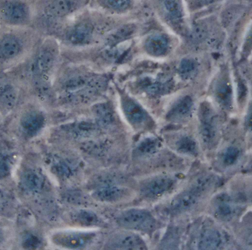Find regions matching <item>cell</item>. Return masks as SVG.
I'll list each match as a JSON object with an SVG mask.
<instances>
[{
  "instance_id": "obj_5",
  "label": "cell",
  "mask_w": 252,
  "mask_h": 250,
  "mask_svg": "<svg viewBox=\"0 0 252 250\" xmlns=\"http://www.w3.org/2000/svg\"><path fill=\"white\" fill-rule=\"evenodd\" d=\"M87 0H46L41 7V16L47 20L65 19L84 7Z\"/></svg>"
},
{
  "instance_id": "obj_16",
  "label": "cell",
  "mask_w": 252,
  "mask_h": 250,
  "mask_svg": "<svg viewBox=\"0 0 252 250\" xmlns=\"http://www.w3.org/2000/svg\"><path fill=\"white\" fill-rule=\"evenodd\" d=\"M145 51L150 56L161 58L167 56L170 44L168 37L161 33H154L147 37L144 44Z\"/></svg>"
},
{
  "instance_id": "obj_21",
  "label": "cell",
  "mask_w": 252,
  "mask_h": 250,
  "mask_svg": "<svg viewBox=\"0 0 252 250\" xmlns=\"http://www.w3.org/2000/svg\"><path fill=\"white\" fill-rule=\"evenodd\" d=\"M21 185L22 188L28 193H39L44 188V177L38 171L28 170L22 175Z\"/></svg>"
},
{
  "instance_id": "obj_2",
  "label": "cell",
  "mask_w": 252,
  "mask_h": 250,
  "mask_svg": "<svg viewBox=\"0 0 252 250\" xmlns=\"http://www.w3.org/2000/svg\"><path fill=\"white\" fill-rule=\"evenodd\" d=\"M120 227L127 230L151 233L158 227V221L149 211L139 208H132L121 212L116 217Z\"/></svg>"
},
{
  "instance_id": "obj_31",
  "label": "cell",
  "mask_w": 252,
  "mask_h": 250,
  "mask_svg": "<svg viewBox=\"0 0 252 250\" xmlns=\"http://www.w3.org/2000/svg\"><path fill=\"white\" fill-rule=\"evenodd\" d=\"M218 101L224 106L229 107L232 103V88L230 84L227 81H222L218 85L216 92Z\"/></svg>"
},
{
  "instance_id": "obj_35",
  "label": "cell",
  "mask_w": 252,
  "mask_h": 250,
  "mask_svg": "<svg viewBox=\"0 0 252 250\" xmlns=\"http://www.w3.org/2000/svg\"><path fill=\"white\" fill-rule=\"evenodd\" d=\"M207 35V31L203 25H197L192 28L190 32L189 38L195 41H201L205 38Z\"/></svg>"
},
{
  "instance_id": "obj_29",
  "label": "cell",
  "mask_w": 252,
  "mask_h": 250,
  "mask_svg": "<svg viewBox=\"0 0 252 250\" xmlns=\"http://www.w3.org/2000/svg\"><path fill=\"white\" fill-rule=\"evenodd\" d=\"M76 165L69 162L67 159L56 160L53 165V171L61 178H69L75 174Z\"/></svg>"
},
{
  "instance_id": "obj_14",
  "label": "cell",
  "mask_w": 252,
  "mask_h": 250,
  "mask_svg": "<svg viewBox=\"0 0 252 250\" xmlns=\"http://www.w3.org/2000/svg\"><path fill=\"white\" fill-rule=\"evenodd\" d=\"M45 124V117L38 111H29L22 115L20 120V128L24 134L34 137L41 131Z\"/></svg>"
},
{
  "instance_id": "obj_22",
  "label": "cell",
  "mask_w": 252,
  "mask_h": 250,
  "mask_svg": "<svg viewBox=\"0 0 252 250\" xmlns=\"http://www.w3.org/2000/svg\"><path fill=\"white\" fill-rule=\"evenodd\" d=\"M22 50V41L15 35H4L0 40V56L3 59H14L19 55Z\"/></svg>"
},
{
  "instance_id": "obj_9",
  "label": "cell",
  "mask_w": 252,
  "mask_h": 250,
  "mask_svg": "<svg viewBox=\"0 0 252 250\" xmlns=\"http://www.w3.org/2000/svg\"><path fill=\"white\" fill-rule=\"evenodd\" d=\"M105 248L112 250H143L146 249L147 246L145 241L139 235L126 230L111 236Z\"/></svg>"
},
{
  "instance_id": "obj_4",
  "label": "cell",
  "mask_w": 252,
  "mask_h": 250,
  "mask_svg": "<svg viewBox=\"0 0 252 250\" xmlns=\"http://www.w3.org/2000/svg\"><path fill=\"white\" fill-rule=\"evenodd\" d=\"M120 103L126 121L134 129L144 130L154 126V121L151 115L134 99L121 93Z\"/></svg>"
},
{
  "instance_id": "obj_42",
  "label": "cell",
  "mask_w": 252,
  "mask_h": 250,
  "mask_svg": "<svg viewBox=\"0 0 252 250\" xmlns=\"http://www.w3.org/2000/svg\"><path fill=\"white\" fill-rule=\"evenodd\" d=\"M1 236H2V235H1V231H0V240H1Z\"/></svg>"
},
{
  "instance_id": "obj_18",
  "label": "cell",
  "mask_w": 252,
  "mask_h": 250,
  "mask_svg": "<svg viewBox=\"0 0 252 250\" xmlns=\"http://www.w3.org/2000/svg\"><path fill=\"white\" fill-rule=\"evenodd\" d=\"M69 219L79 227H97L105 225L104 221L97 214L89 210H76L70 213Z\"/></svg>"
},
{
  "instance_id": "obj_17",
  "label": "cell",
  "mask_w": 252,
  "mask_h": 250,
  "mask_svg": "<svg viewBox=\"0 0 252 250\" xmlns=\"http://www.w3.org/2000/svg\"><path fill=\"white\" fill-rule=\"evenodd\" d=\"M100 128L96 121H81L68 124L64 127V131L72 138L85 139L97 134Z\"/></svg>"
},
{
  "instance_id": "obj_11",
  "label": "cell",
  "mask_w": 252,
  "mask_h": 250,
  "mask_svg": "<svg viewBox=\"0 0 252 250\" xmlns=\"http://www.w3.org/2000/svg\"><path fill=\"white\" fill-rule=\"evenodd\" d=\"M132 192L121 185L102 186L94 189L92 196L103 203H118L130 199Z\"/></svg>"
},
{
  "instance_id": "obj_20",
  "label": "cell",
  "mask_w": 252,
  "mask_h": 250,
  "mask_svg": "<svg viewBox=\"0 0 252 250\" xmlns=\"http://www.w3.org/2000/svg\"><path fill=\"white\" fill-rule=\"evenodd\" d=\"M137 31V26L133 23L126 24L111 32L106 38L107 47H115L130 39Z\"/></svg>"
},
{
  "instance_id": "obj_8",
  "label": "cell",
  "mask_w": 252,
  "mask_h": 250,
  "mask_svg": "<svg viewBox=\"0 0 252 250\" xmlns=\"http://www.w3.org/2000/svg\"><path fill=\"white\" fill-rule=\"evenodd\" d=\"M97 237L94 232L67 231L59 232L53 235L55 245L68 249H84L93 243Z\"/></svg>"
},
{
  "instance_id": "obj_41",
  "label": "cell",
  "mask_w": 252,
  "mask_h": 250,
  "mask_svg": "<svg viewBox=\"0 0 252 250\" xmlns=\"http://www.w3.org/2000/svg\"><path fill=\"white\" fill-rule=\"evenodd\" d=\"M246 48L250 49V50L252 49V31L250 32L248 38H247V47Z\"/></svg>"
},
{
  "instance_id": "obj_26",
  "label": "cell",
  "mask_w": 252,
  "mask_h": 250,
  "mask_svg": "<svg viewBox=\"0 0 252 250\" xmlns=\"http://www.w3.org/2000/svg\"><path fill=\"white\" fill-rule=\"evenodd\" d=\"M17 101V93L10 84L0 85V107L5 111H10L14 107Z\"/></svg>"
},
{
  "instance_id": "obj_36",
  "label": "cell",
  "mask_w": 252,
  "mask_h": 250,
  "mask_svg": "<svg viewBox=\"0 0 252 250\" xmlns=\"http://www.w3.org/2000/svg\"><path fill=\"white\" fill-rule=\"evenodd\" d=\"M41 245V241L37 236L29 234L23 241V247L25 249H36Z\"/></svg>"
},
{
  "instance_id": "obj_33",
  "label": "cell",
  "mask_w": 252,
  "mask_h": 250,
  "mask_svg": "<svg viewBox=\"0 0 252 250\" xmlns=\"http://www.w3.org/2000/svg\"><path fill=\"white\" fill-rule=\"evenodd\" d=\"M197 63L193 59H184L179 63L178 72L185 80L190 79L196 72Z\"/></svg>"
},
{
  "instance_id": "obj_27",
  "label": "cell",
  "mask_w": 252,
  "mask_h": 250,
  "mask_svg": "<svg viewBox=\"0 0 252 250\" xmlns=\"http://www.w3.org/2000/svg\"><path fill=\"white\" fill-rule=\"evenodd\" d=\"M175 151L183 155H196L198 154V146L196 142L189 136H182L173 142Z\"/></svg>"
},
{
  "instance_id": "obj_12",
  "label": "cell",
  "mask_w": 252,
  "mask_h": 250,
  "mask_svg": "<svg viewBox=\"0 0 252 250\" xmlns=\"http://www.w3.org/2000/svg\"><path fill=\"white\" fill-rule=\"evenodd\" d=\"M200 134L205 144H210L216 136L215 114L210 103L204 102L200 106Z\"/></svg>"
},
{
  "instance_id": "obj_6",
  "label": "cell",
  "mask_w": 252,
  "mask_h": 250,
  "mask_svg": "<svg viewBox=\"0 0 252 250\" xmlns=\"http://www.w3.org/2000/svg\"><path fill=\"white\" fill-rule=\"evenodd\" d=\"M0 18L8 25H25L31 18V7L23 0H1Z\"/></svg>"
},
{
  "instance_id": "obj_10",
  "label": "cell",
  "mask_w": 252,
  "mask_h": 250,
  "mask_svg": "<svg viewBox=\"0 0 252 250\" xmlns=\"http://www.w3.org/2000/svg\"><path fill=\"white\" fill-rule=\"evenodd\" d=\"M57 59L56 49L53 47L41 49L31 65V72L35 77H43L53 69Z\"/></svg>"
},
{
  "instance_id": "obj_7",
  "label": "cell",
  "mask_w": 252,
  "mask_h": 250,
  "mask_svg": "<svg viewBox=\"0 0 252 250\" xmlns=\"http://www.w3.org/2000/svg\"><path fill=\"white\" fill-rule=\"evenodd\" d=\"M156 9L161 19L171 28H179L185 17L183 0H154Z\"/></svg>"
},
{
  "instance_id": "obj_34",
  "label": "cell",
  "mask_w": 252,
  "mask_h": 250,
  "mask_svg": "<svg viewBox=\"0 0 252 250\" xmlns=\"http://www.w3.org/2000/svg\"><path fill=\"white\" fill-rule=\"evenodd\" d=\"M240 156V151L238 148L231 146L227 148L223 155V163L227 166L234 165Z\"/></svg>"
},
{
  "instance_id": "obj_39",
  "label": "cell",
  "mask_w": 252,
  "mask_h": 250,
  "mask_svg": "<svg viewBox=\"0 0 252 250\" xmlns=\"http://www.w3.org/2000/svg\"><path fill=\"white\" fill-rule=\"evenodd\" d=\"M246 124H247V127H248L250 129L252 130V106H250V109H249Z\"/></svg>"
},
{
  "instance_id": "obj_15",
  "label": "cell",
  "mask_w": 252,
  "mask_h": 250,
  "mask_svg": "<svg viewBox=\"0 0 252 250\" xmlns=\"http://www.w3.org/2000/svg\"><path fill=\"white\" fill-rule=\"evenodd\" d=\"M193 100L189 96H185L173 103L168 112L166 118L167 121L174 124L184 122L190 116L193 109Z\"/></svg>"
},
{
  "instance_id": "obj_19",
  "label": "cell",
  "mask_w": 252,
  "mask_h": 250,
  "mask_svg": "<svg viewBox=\"0 0 252 250\" xmlns=\"http://www.w3.org/2000/svg\"><path fill=\"white\" fill-rule=\"evenodd\" d=\"M215 217L221 221H229L235 214V206L230 196L220 194L216 196L213 204Z\"/></svg>"
},
{
  "instance_id": "obj_37",
  "label": "cell",
  "mask_w": 252,
  "mask_h": 250,
  "mask_svg": "<svg viewBox=\"0 0 252 250\" xmlns=\"http://www.w3.org/2000/svg\"><path fill=\"white\" fill-rule=\"evenodd\" d=\"M12 199L9 194L0 189V213L7 211L11 205Z\"/></svg>"
},
{
  "instance_id": "obj_30",
  "label": "cell",
  "mask_w": 252,
  "mask_h": 250,
  "mask_svg": "<svg viewBox=\"0 0 252 250\" xmlns=\"http://www.w3.org/2000/svg\"><path fill=\"white\" fill-rule=\"evenodd\" d=\"M172 83L170 81H152L144 83V90L153 96L161 95L171 90Z\"/></svg>"
},
{
  "instance_id": "obj_32",
  "label": "cell",
  "mask_w": 252,
  "mask_h": 250,
  "mask_svg": "<svg viewBox=\"0 0 252 250\" xmlns=\"http://www.w3.org/2000/svg\"><path fill=\"white\" fill-rule=\"evenodd\" d=\"M123 179L124 177L121 174L107 173V174H103L102 175L94 177L93 184L95 187L94 188L102 187V186H115V185H121V182Z\"/></svg>"
},
{
  "instance_id": "obj_24",
  "label": "cell",
  "mask_w": 252,
  "mask_h": 250,
  "mask_svg": "<svg viewBox=\"0 0 252 250\" xmlns=\"http://www.w3.org/2000/svg\"><path fill=\"white\" fill-rule=\"evenodd\" d=\"M159 147V140L157 137H146L138 143L133 151V156L136 159L149 157L157 153Z\"/></svg>"
},
{
  "instance_id": "obj_25",
  "label": "cell",
  "mask_w": 252,
  "mask_h": 250,
  "mask_svg": "<svg viewBox=\"0 0 252 250\" xmlns=\"http://www.w3.org/2000/svg\"><path fill=\"white\" fill-rule=\"evenodd\" d=\"M222 242L221 235L214 229H207L201 233L198 242L201 250H214L219 248Z\"/></svg>"
},
{
  "instance_id": "obj_43",
  "label": "cell",
  "mask_w": 252,
  "mask_h": 250,
  "mask_svg": "<svg viewBox=\"0 0 252 250\" xmlns=\"http://www.w3.org/2000/svg\"></svg>"
},
{
  "instance_id": "obj_38",
  "label": "cell",
  "mask_w": 252,
  "mask_h": 250,
  "mask_svg": "<svg viewBox=\"0 0 252 250\" xmlns=\"http://www.w3.org/2000/svg\"><path fill=\"white\" fill-rule=\"evenodd\" d=\"M10 173V164L4 158L0 157V180L6 178Z\"/></svg>"
},
{
  "instance_id": "obj_28",
  "label": "cell",
  "mask_w": 252,
  "mask_h": 250,
  "mask_svg": "<svg viewBox=\"0 0 252 250\" xmlns=\"http://www.w3.org/2000/svg\"><path fill=\"white\" fill-rule=\"evenodd\" d=\"M134 0H97L100 7L115 13H124L133 7Z\"/></svg>"
},
{
  "instance_id": "obj_3",
  "label": "cell",
  "mask_w": 252,
  "mask_h": 250,
  "mask_svg": "<svg viewBox=\"0 0 252 250\" xmlns=\"http://www.w3.org/2000/svg\"><path fill=\"white\" fill-rule=\"evenodd\" d=\"M177 179L169 174H159L140 182L139 193L142 199L156 201L171 193L176 188Z\"/></svg>"
},
{
  "instance_id": "obj_23",
  "label": "cell",
  "mask_w": 252,
  "mask_h": 250,
  "mask_svg": "<svg viewBox=\"0 0 252 250\" xmlns=\"http://www.w3.org/2000/svg\"><path fill=\"white\" fill-rule=\"evenodd\" d=\"M93 110L95 116L96 122L98 124L100 128H110L115 124V113L109 103H101L96 104L93 107Z\"/></svg>"
},
{
  "instance_id": "obj_40",
  "label": "cell",
  "mask_w": 252,
  "mask_h": 250,
  "mask_svg": "<svg viewBox=\"0 0 252 250\" xmlns=\"http://www.w3.org/2000/svg\"><path fill=\"white\" fill-rule=\"evenodd\" d=\"M213 1V0H193L194 4L198 7H202V6L207 5Z\"/></svg>"
},
{
  "instance_id": "obj_1",
  "label": "cell",
  "mask_w": 252,
  "mask_h": 250,
  "mask_svg": "<svg viewBox=\"0 0 252 250\" xmlns=\"http://www.w3.org/2000/svg\"><path fill=\"white\" fill-rule=\"evenodd\" d=\"M211 180L204 177L197 180L190 188L176 195L167 205V214L178 216L192 210L199 202L206 190L210 188Z\"/></svg>"
},
{
  "instance_id": "obj_13",
  "label": "cell",
  "mask_w": 252,
  "mask_h": 250,
  "mask_svg": "<svg viewBox=\"0 0 252 250\" xmlns=\"http://www.w3.org/2000/svg\"><path fill=\"white\" fill-rule=\"evenodd\" d=\"M94 34L93 24L89 21H81L68 30L66 38L68 42L72 45L84 46L91 42Z\"/></svg>"
}]
</instances>
